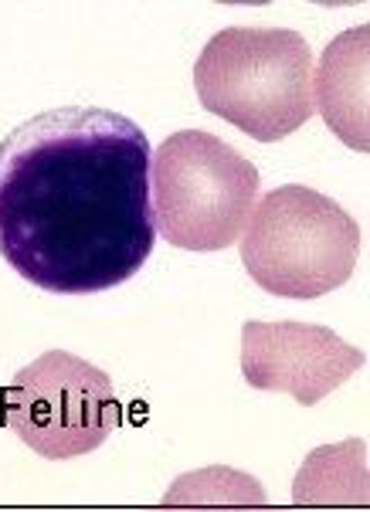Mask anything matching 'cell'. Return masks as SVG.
<instances>
[{
  "label": "cell",
  "mask_w": 370,
  "mask_h": 512,
  "mask_svg": "<svg viewBox=\"0 0 370 512\" xmlns=\"http://www.w3.org/2000/svg\"><path fill=\"white\" fill-rule=\"evenodd\" d=\"M150 140L123 112L65 106L0 140V255L51 295L133 279L157 245Z\"/></svg>",
  "instance_id": "obj_1"
},
{
  "label": "cell",
  "mask_w": 370,
  "mask_h": 512,
  "mask_svg": "<svg viewBox=\"0 0 370 512\" xmlns=\"http://www.w3.org/2000/svg\"><path fill=\"white\" fill-rule=\"evenodd\" d=\"M309 72L313 51L296 31L228 28L208 41L194 82L214 116L269 143L313 116Z\"/></svg>",
  "instance_id": "obj_2"
}]
</instances>
